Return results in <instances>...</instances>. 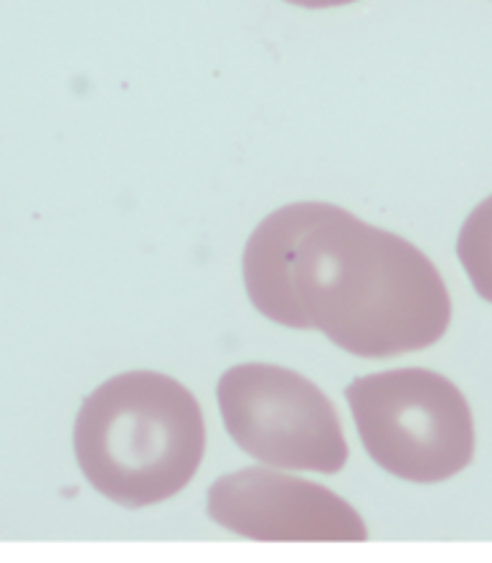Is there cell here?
Returning <instances> with one entry per match:
<instances>
[{"mask_svg": "<svg viewBox=\"0 0 492 563\" xmlns=\"http://www.w3.org/2000/svg\"><path fill=\"white\" fill-rule=\"evenodd\" d=\"M244 287L266 320L315 330L358 358H394L445 335L452 302L412 242L322 201L287 203L249 236Z\"/></svg>", "mask_w": 492, "mask_h": 563, "instance_id": "6da1fadb", "label": "cell"}, {"mask_svg": "<svg viewBox=\"0 0 492 563\" xmlns=\"http://www.w3.org/2000/svg\"><path fill=\"white\" fill-rule=\"evenodd\" d=\"M81 475L122 508H150L186 490L206 454L201 404L181 380L155 371L112 376L74 421Z\"/></svg>", "mask_w": 492, "mask_h": 563, "instance_id": "7a4b0ae2", "label": "cell"}, {"mask_svg": "<svg viewBox=\"0 0 492 563\" xmlns=\"http://www.w3.org/2000/svg\"><path fill=\"white\" fill-rule=\"evenodd\" d=\"M358 437L389 475L439 483L472 460V413L452 380L422 368L383 371L346 388Z\"/></svg>", "mask_w": 492, "mask_h": 563, "instance_id": "3957f363", "label": "cell"}, {"mask_svg": "<svg viewBox=\"0 0 492 563\" xmlns=\"http://www.w3.org/2000/svg\"><path fill=\"white\" fill-rule=\"evenodd\" d=\"M219 411L241 452L266 467L336 475L348 462L332 401L297 371L241 363L219 378Z\"/></svg>", "mask_w": 492, "mask_h": 563, "instance_id": "277c9868", "label": "cell"}, {"mask_svg": "<svg viewBox=\"0 0 492 563\" xmlns=\"http://www.w3.org/2000/svg\"><path fill=\"white\" fill-rule=\"evenodd\" d=\"M208 518L260 543H361L369 526L353 505L280 467H247L208 487Z\"/></svg>", "mask_w": 492, "mask_h": 563, "instance_id": "5b68a950", "label": "cell"}, {"mask_svg": "<svg viewBox=\"0 0 492 563\" xmlns=\"http://www.w3.org/2000/svg\"><path fill=\"white\" fill-rule=\"evenodd\" d=\"M457 254L474 289L492 302V196L467 217Z\"/></svg>", "mask_w": 492, "mask_h": 563, "instance_id": "8992f818", "label": "cell"}, {"mask_svg": "<svg viewBox=\"0 0 492 563\" xmlns=\"http://www.w3.org/2000/svg\"><path fill=\"white\" fill-rule=\"evenodd\" d=\"M285 3L299 5V8H310V11H322V8L350 5V3H356V0H285Z\"/></svg>", "mask_w": 492, "mask_h": 563, "instance_id": "52a82bcc", "label": "cell"}]
</instances>
